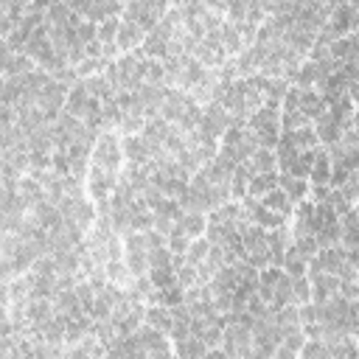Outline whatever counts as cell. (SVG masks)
<instances>
[{"instance_id":"11","label":"cell","mask_w":359,"mask_h":359,"mask_svg":"<svg viewBox=\"0 0 359 359\" xmlns=\"http://www.w3.org/2000/svg\"><path fill=\"white\" fill-rule=\"evenodd\" d=\"M261 202L269 208V211H275V213H284V216H289L292 213V205H295V200L278 186V188H273V191H266L264 197H261Z\"/></svg>"},{"instance_id":"13","label":"cell","mask_w":359,"mask_h":359,"mask_svg":"<svg viewBox=\"0 0 359 359\" xmlns=\"http://www.w3.org/2000/svg\"><path fill=\"white\" fill-rule=\"evenodd\" d=\"M208 345H205V340H200V337H194V334H188V337H183V340H174V353H180V356H208Z\"/></svg>"},{"instance_id":"16","label":"cell","mask_w":359,"mask_h":359,"mask_svg":"<svg viewBox=\"0 0 359 359\" xmlns=\"http://www.w3.org/2000/svg\"><path fill=\"white\" fill-rule=\"evenodd\" d=\"M219 37H222V45H224V51H228V54H239L242 51L244 39H242V31H239L236 23H224L222 31H219Z\"/></svg>"},{"instance_id":"30","label":"cell","mask_w":359,"mask_h":359,"mask_svg":"<svg viewBox=\"0 0 359 359\" xmlns=\"http://www.w3.org/2000/svg\"><path fill=\"white\" fill-rule=\"evenodd\" d=\"M171 3H174L177 9H183V6H188V3H191V0H171Z\"/></svg>"},{"instance_id":"28","label":"cell","mask_w":359,"mask_h":359,"mask_svg":"<svg viewBox=\"0 0 359 359\" xmlns=\"http://www.w3.org/2000/svg\"><path fill=\"white\" fill-rule=\"evenodd\" d=\"M337 188H340V191L345 194V200H348V202H353V200H359V177H356V174L351 171V177L345 180V183H342V186H337Z\"/></svg>"},{"instance_id":"24","label":"cell","mask_w":359,"mask_h":359,"mask_svg":"<svg viewBox=\"0 0 359 359\" xmlns=\"http://www.w3.org/2000/svg\"><path fill=\"white\" fill-rule=\"evenodd\" d=\"M118 31H121V20H118V17H107L104 23H99V39H101L104 45H115Z\"/></svg>"},{"instance_id":"7","label":"cell","mask_w":359,"mask_h":359,"mask_svg":"<svg viewBox=\"0 0 359 359\" xmlns=\"http://www.w3.org/2000/svg\"><path fill=\"white\" fill-rule=\"evenodd\" d=\"M144 39H146V31H144L138 23L124 20V23H121V31H118L115 45H118V48H124V51H129V48H135V45H141Z\"/></svg>"},{"instance_id":"20","label":"cell","mask_w":359,"mask_h":359,"mask_svg":"<svg viewBox=\"0 0 359 359\" xmlns=\"http://www.w3.org/2000/svg\"><path fill=\"white\" fill-rule=\"evenodd\" d=\"M208 253H211V239L205 236H200V239H194L191 242V247H188V253H186V261L188 264H194V266H200L205 258H208Z\"/></svg>"},{"instance_id":"14","label":"cell","mask_w":359,"mask_h":359,"mask_svg":"<svg viewBox=\"0 0 359 359\" xmlns=\"http://www.w3.org/2000/svg\"><path fill=\"white\" fill-rule=\"evenodd\" d=\"M284 269H287V275H292V278H298V275H303L306 269H309V258L292 244L287 253H284V264H281Z\"/></svg>"},{"instance_id":"17","label":"cell","mask_w":359,"mask_h":359,"mask_svg":"<svg viewBox=\"0 0 359 359\" xmlns=\"http://www.w3.org/2000/svg\"><path fill=\"white\" fill-rule=\"evenodd\" d=\"M250 160H253L255 171H273V168L278 166V152H273L269 146H258Z\"/></svg>"},{"instance_id":"5","label":"cell","mask_w":359,"mask_h":359,"mask_svg":"<svg viewBox=\"0 0 359 359\" xmlns=\"http://www.w3.org/2000/svg\"><path fill=\"white\" fill-rule=\"evenodd\" d=\"M121 146H124V157H126L129 163H135V166L149 163V160H152V152H155V146L144 138V132H141V135H126Z\"/></svg>"},{"instance_id":"4","label":"cell","mask_w":359,"mask_h":359,"mask_svg":"<svg viewBox=\"0 0 359 359\" xmlns=\"http://www.w3.org/2000/svg\"><path fill=\"white\" fill-rule=\"evenodd\" d=\"M244 211H247V216L255 222V224H261V228H266V231H275V228H281L284 224V213H275V211H269L264 202H255L253 197H247L244 194Z\"/></svg>"},{"instance_id":"8","label":"cell","mask_w":359,"mask_h":359,"mask_svg":"<svg viewBox=\"0 0 359 359\" xmlns=\"http://www.w3.org/2000/svg\"><path fill=\"white\" fill-rule=\"evenodd\" d=\"M174 228H180V231H183L186 236H191V239H200V236H202V231L208 228V219H205L200 211H186L183 216L177 219Z\"/></svg>"},{"instance_id":"3","label":"cell","mask_w":359,"mask_h":359,"mask_svg":"<svg viewBox=\"0 0 359 359\" xmlns=\"http://www.w3.org/2000/svg\"><path fill=\"white\" fill-rule=\"evenodd\" d=\"M309 281H311V300L314 303H326L329 298L340 295V287H342V278L334 273H309Z\"/></svg>"},{"instance_id":"2","label":"cell","mask_w":359,"mask_h":359,"mask_svg":"<svg viewBox=\"0 0 359 359\" xmlns=\"http://www.w3.org/2000/svg\"><path fill=\"white\" fill-rule=\"evenodd\" d=\"M121 157H124V146L115 141V135L104 132L101 138L96 141V146H93V163L104 166V168H118Z\"/></svg>"},{"instance_id":"31","label":"cell","mask_w":359,"mask_h":359,"mask_svg":"<svg viewBox=\"0 0 359 359\" xmlns=\"http://www.w3.org/2000/svg\"><path fill=\"white\" fill-rule=\"evenodd\" d=\"M353 124H356V126H359V110H356V113H353Z\"/></svg>"},{"instance_id":"33","label":"cell","mask_w":359,"mask_h":359,"mask_svg":"<svg viewBox=\"0 0 359 359\" xmlns=\"http://www.w3.org/2000/svg\"><path fill=\"white\" fill-rule=\"evenodd\" d=\"M224 3H231V0H224Z\"/></svg>"},{"instance_id":"29","label":"cell","mask_w":359,"mask_h":359,"mask_svg":"<svg viewBox=\"0 0 359 359\" xmlns=\"http://www.w3.org/2000/svg\"><path fill=\"white\" fill-rule=\"evenodd\" d=\"M348 99H351L353 104H359V79L348 84Z\"/></svg>"},{"instance_id":"10","label":"cell","mask_w":359,"mask_h":359,"mask_svg":"<svg viewBox=\"0 0 359 359\" xmlns=\"http://www.w3.org/2000/svg\"><path fill=\"white\" fill-rule=\"evenodd\" d=\"M309 177L314 180V186H331V155L326 149H318V157H314Z\"/></svg>"},{"instance_id":"27","label":"cell","mask_w":359,"mask_h":359,"mask_svg":"<svg viewBox=\"0 0 359 359\" xmlns=\"http://www.w3.org/2000/svg\"><path fill=\"white\" fill-rule=\"evenodd\" d=\"M300 356H306V359H311V356H329V342L326 340H309L306 337V342L300 348Z\"/></svg>"},{"instance_id":"22","label":"cell","mask_w":359,"mask_h":359,"mask_svg":"<svg viewBox=\"0 0 359 359\" xmlns=\"http://www.w3.org/2000/svg\"><path fill=\"white\" fill-rule=\"evenodd\" d=\"M309 300H311V281H309L306 275L292 278V303L303 306V303H309Z\"/></svg>"},{"instance_id":"1","label":"cell","mask_w":359,"mask_h":359,"mask_svg":"<svg viewBox=\"0 0 359 359\" xmlns=\"http://www.w3.org/2000/svg\"><path fill=\"white\" fill-rule=\"evenodd\" d=\"M115 186H118L115 168H104V166H96V163L90 166V171H87V191H90V197H93V200L110 202Z\"/></svg>"},{"instance_id":"18","label":"cell","mask_w":359,"mask_h":359,"mask_svg":"<svg viewBox=\"0 0 359 359\" xmlns=\"http://www.w3.org/2000/svg\"><path fill=\"white\" fill-rule=\"evenodd\" d=\"M292 138H295V144H298V149H314L318 146V129H314L311 124H303V126H298V129H292Z\"/></svg>"},{"instance_id":"25","label":"cell","mask_w":359,"mask_h":359,"mask_svg":"<svg viewBox=\"0 0 359 359\" xmlns=\"http://www.w3.org/2000/svg\"><path fill=\"white\" fill-rule=\"evenodd\" d=\"M177 284L183 287V289L200 284V266H194V264H188V261H186L183 266H177Z\"/></svg>"},{"instance_id":"32","label":"cell","mask_w":359,"mask_h":359,"mask_svg":"<svg viewBox=\"0 0 359 359\" xmlns=\"http://www.w3.org/2000/svg\"><path fill=\"white\" fill-rule=\"evenodd\" d=\"M353 211H356V216H359V208H353Z\"/></svg>"},{"instance_id":"6","label":"cell","mask_w":359,"mask_h":359,"mask_svg":"<svg viewBox=\"0 0 359 359\" xmlns=\"http://www.w3.org/2000/svg\"><path fill=\"white\" fill-rule=\"evenodd\" d=\"M90 101H93V96H90L87 84H84V81H76V84H70V93H68L65 110H68L70 115H76V118H84L87 110H90Z\"/></svg>"},{"instance_id":"12","label":"cell","mask_w":359,"mask_h":359,"mask_svg":"<svg viewBox=\"0 0 359 359\" xmlns=\"http://www.w3.org/2000/svg\"><path fill=\"white\" fill-rule=\"evenodd\" d=\"M278 177L281 174H275V168L273 171H255L253 174V180H250V194L253 197H264L266 191H273V188H278Z\"/></svg>"},{"instance_id":"19","label":"cell","mask_w":359,"mask_h":359,"mask_svg":"<svg viewBox=\"0 0 359 359\" xmlns=\"http://www.w3.org/2000/svg\"><path fill=\"white\" fill-rule=\"evenodd\" d=\"M149 278L157 289H166V287H174L177 284V269L174 266H152L149 269Z\"/></svg>"},{"instance_id":"26","label":"cell","mask_w":359,"mask_h":359,"mask_svg":"<svg viewBox=\"0 0 359 359\" xmlns=\"http://www.w3.org/2000/svg\"><path fill=\"white\" fill-rule=\"evenodd\" d=\"M250 3L253 0H231L228 3V17H231V23H244L247 20V14H250Z\"/></svg>"},{"instance_id":"9","label":"cell","mask_w":359,"mask_h":359,"mask_svg":"<svg viewBox=\"0 0 359 359\" xmlns=\"http://www.w3.org/2000/svg\"><path fill=\"white\" fill-rule=\"evenodd\" d=\"M146 323L168 334V331H171V326H174L171 306H163V303H149V306H146Z\"/></svg>"},{"instance_id":"21","label":"cell","mask_w":359,"mask_h":359,"mask_svg":"<svg viewBox=\"0 0 359 359\" xmlns=\"http://www.w3.org/2000/svg\"><path fill=\"white\" fill-rule=\"evenodd\" d=\"M295 81H298V87H311L314 81H320V65L318 62H303L300 68H298V76H295Z\"/></svg>"},{"instance_id":"15","label":"cell","mask_w":359,"mask_h":359,"mask_svg":"<svg viewBox=\"0 0 359 359\" xmlns=\"http://www.w3.org/2000/svg\"><path fill=\"white\" fill-rule=\"evenodd\" d=\"M278 186L295 200V202H300L303 197H306V191H309V183L303 177H295V174H289V171H284L281 177H278Z\"/></svg>"},{"instance_id":"23","label":"cell","mask_w":359,"mask_h":359,"mask_svg":"<svg viewBox=\"0 0 359 359\" xmlns=\"http://www.w3.org/2000/svg\"><path fill=\"white\" fill-rule=\"evenodd\" d=\"M191 236H186L183 231H180V228H174L171 233H168V250L174 253V255H186L188 253V247H191Z\"/></svg>"}]
</instances>
